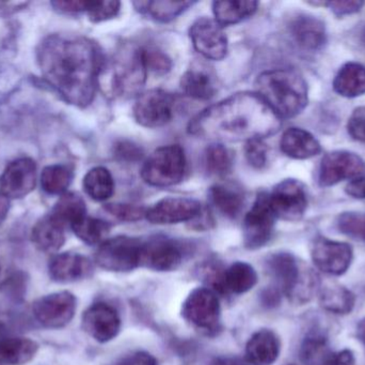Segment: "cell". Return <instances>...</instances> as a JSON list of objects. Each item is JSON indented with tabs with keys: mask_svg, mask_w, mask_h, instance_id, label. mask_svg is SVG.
Segmentation results:
<instances>
[{
	"mask_svg": "<svg viewBox=\"0 0 365 365\" xmlns=\"http://www.w3.org/2000/svg\"><path fill=\"white\" fill-rule=\"evenodd\" d=\"M49 276L58 283H73L89 278L93 272L91 261L77 253H62L49 261Z\"/></svg>",
	"mask_w": 365,
	"mask_h": 365,
	"instance_id": "cell-21",
	"label": "cell"
},
{
	"mask_svg": "<svg viewBox=\"0 0 365 365\" xmlns=\"http://www.w3.org/2000/svg\"><path fill=\"white\" fill-rule=\"evenodd\" d=\"M269 204L277 219L300 220L308 208L306 186L299 180H282L269 193Z\"/></svg>",
	"mask_w": 365,
	"mask_h": 365,
	"instance_id": "cell-11",
	"label": "cell"
},
{
	"mask_svg": "<svg viewBox=\"0 0 365 365\" xmlns=\"http://www.w3.org/2000/svg\"><path fill=\"white\" fill-rule=\"evenodd\" d=\"M255 86L257 94L280 119L296 117L308 105L307 81L291 69L264 71L257 76Z\"/></svg>",
	"mask_w": 365,
	"mask_h": 365,
	"instance_id": "cell-3",
	"label": "cell"
},
{
	"mask_svg": "<svg viewBox=\"0 0 365 365\" xmlns=\"http://www.w3.org/2000/svg\"><path fill=\"white\" fill-rule=\"evenodd\" d=\"M208 196L212 206L227 218H237L244 207V191L240 186L232 182L214 184L210 189Z\"/></svg>",
	"mask_w": 365,
	"mask_h": 365,
	"instance_id": "cell-24",
	"label": "cell"
},
{
	"mask_svg": "<svg viewBox=\"0 0 365 365\" xmlns=\"http://www.w3.org/2000/svg\"><path fill=\"white\" fill-rule=\"evenodd\" d=\"M329 354L327 339L323 334H310L300 347V359L306 365H322Z\"/></svg>",
	"mask_w": 365,
	"mask_h": 365,
	"instance_id": "cell-38",
	"label": "cell"
},
{
	"mask_svg": "<svg viewBox=\"0 0 365 365\" xmlns=\"http://www.w3.org/2000/svg\"><path fill=\"white\" fill-rule=\"evenodd\" d=\"M287 27L294 42L300 49L310 51H319L327 43L325 24L313 15L298 13L291 17Z\"/></svg>",
	"mask_w": 365,
	"mask_h": 365,
	"instance_id": "cell-20",
	"label": "cell"
},
{
	"mask_svg": "<svg viewBox=\"0 0 365 365\" xmlns=\"http://www.w3.org/2000/svg\"><path fill=\"white\" fill-rule=\"evenodd\" d=\"M36 182V165L29 158L12 161L0 176V192L8 199H21L29 194Z\"/></svg>",
	"mask_w": 365,
	"mask_h": 365,
	"instance_id": "cell-19",
	"label": "cell"
},
{
	"mask_svg": "<svg viewBox=\"0 0 365 365\" xmlns=\"http://www.w3.org/2000/svg\"><path fill=\"white\" fill-rule=\"evenodd\" d=\"M244 152L247 162L253 169H262L265 167L268 159V148L263 139H255L246 141Z\"/></svg>",
	"mask_w": 365,
	"mask_h": 365,
	"instance_id": "cell-42",
	"label": "cell"
},
{
	"mask_svg": "<svg viewBox=\"0 0 365 365\" xmlns=\"http://www.w3.org/2000/svg\"><path fill=\"white\" fill-rule=\"evenodd\" d=\"M347 194L357 199H365V177H358L347 184Z\"/></svg>",
	"mask_w": 365,
	"mask_h": 365,
	"instance_id": "cell-50",
	"label": "cell"
},
{
	"mask_svg": "<svg viewBox=\"0 0 365 365\" xmlns=\"http://www.w3.org/2000/svg\"><path fill=\"white\" fill-rule=\"evenodd\" d=\"M259 2L250 0H232V1L212 2V12L215 19L225 26L234 25L257 12Z\"/></svg>",
	"mask_w": 365,
	"mask_h": 365,
	"instance_id": "cell-28",
	"label": "cell"
},
{
	"mask_svg": "<svg viewBox=\"0 0 365 365\" xmlns=\"http://www.w3.org/2000/svg\"><path fill=\"white\" fill-rule=\"evenodd\" d=\"M184 249L177 240L155 236L143 241L140 266L158 272L175 271L182 265Z\"/></svg>",
	"mask_w": 365,
	"mask_h": 365,
	"instance_id": "cell-13",
	"label": "cell"
},
{
	"mask_svg": "<svg viewBox=\"0 0 365 365\" xmlns=\"http://www.w3.org/2000/svg\"><path fill=\"white\" fill-rule=\"evenodd\" d=\"M276 216L269 204V193L257 195L242 222V240L249 250L266 246L274 235Z\"/></svg>",
	"mask_w": 365,
	"mask_h": 365,
	"instance_id": "cell-9",
	"label": "cell"
},
{
	"mask_svg": "<svg viewBox=\"0 0 365 365\" xmlns=\"http://www.w3.org/2000/svg\"><path fill=\"white\" fill-rule=\"evenodd\" d=\"M281 151L296 160H306L321 154L319 141L308 131L289 128L283 133L280 141Z\"/></svg>",
	"mask_w": 365,
	"mask_h": 365,
	"instance_id": "cell-23",
	"label": "cell"
},
{
	"mask_svg": "<svg viewBox=\"0 0 365 365\" xmlns=\"http://www.w3.org/2000/svg\"><path fill=\"white\" fill-rule=\"evenodd\" d=\"M76 308L77 300L72 293L59 291L36 300L32 306V312L43 327L60 329L72 321Z\"/></svg>",
	"mask_w": 365,
	"mask_h": 365,
	"instance_id": "cell-12",
	"label": "cell"
},
{
	"mask_svg": "<svg viewBox=\"0 0 365 365\" xmlns=\"http://www.w3.org/2000/svg\"><path fill=\"white\" fill-rule=\"evenodd\" d=\"M115 154L121 161H136L143 156V150L130 141H120L115 145Z\"/></svg>",
	"mask_w": 365,
	"mask_h": 365,
	"instance_id": "cell-46",
	"label": "cell"
},
{
	"mask_svg": "<svg viewBox=\"0 0 365 365\" xmlns=\"http://www.w3.org/2000/svg\"><path fill=\"white\" fill-rule=\"evenodd\" d=\"M365 173V162L358 154L345 150L329 152L319 166V182L323 188L336 186L347 179H356Z\"/></svg>",
	"mask_w": 365,
	"mask_h": 365,
	"instance_id": "cell-14",
	"label": "cell"
},
{
	"mask_svg": "<svg viewBox=\"0 0 365 365\" xmlns=\"http://www.w3.org/2000/svg\"><path fill=\"white\" fill-rule=\"evenodd\" d=\"M208 365H247L242 364V361L237 359H232V358H218L215 359L214 361L210 362Z\"/></svg>",
	"mask_w": 365,
	"mask_h": 365,
	"instance_id": "cell-53",
	"label": "cell"
},
{
	"mask_svg": "<svg viewBox=\"0 0 365 365\" xmlns=\"http://www.w3.org/2000/svg\"><path fill=\"white\" fill-rule=\"evenodd\" d=\"M257 283V274L252 266L245 261L232 264L225 271V294L248 293Z\"/></svg>",
	"mask_w": 365,
	"mask_h": 365,
	"instance_id": "cell-30",
	"label": "cell"
},
{
	"mask_svg": "<svg viewBox=\"0 0 365 365\" xmlns=\"http://www.w3.org/2000/svg\"><path fill=\"white\" fill-rule=\"evenodd\" d=\"M334 89L345 98H357L365 94V66L358 62H347L334 77Z\"/></svg>",
	"mask_w": 365,
	"mask_h": 365,
	"instance_id": "cell-27",
	"label": "cell"
},
{
	"mask_svg": "<svg viewBox=\"0 0 365 365\" xmlns=\"http://www.w3.org/2000/svg\"><path fill=\"white\" fill-rule=\"evenodd\" d=\"M71 229L75 235L89 246L102 244L106 241L107 236L110 233V225L100 219L86 216Z\"/></svg>",
	"mask_w": 365,
	"mask_h": 365,
	"instance_id": "cell-35",
	"label": "cell"
},
{
	"mask_svg": "<svg viewBox=\"0 0 365 365\" xmlns=\"http://www.w3.org/2000/svg\"><path fill=\"white\" fill-rule=\"evenodd\" d=\"M63 225L49 216L41 219L32 229L31 240L36 249L45 253H55L66 241Z\"/></svg>",
	"mask_w": 365,
	"mask_h": 365,
	"instance_id": "cell-26",
	"label": "cell"
},
{
	"mask_svg": "<svg viewBox=\"0 0 365 365\" xmlns=\"http://www.w3.org/2000/svg\"><path fill=\"white\" fill-rule=\"evenodd\" d=\"M141 58L148 73L165 75L173 69V60L162 49L155 46L140 47Z\"/></svg>",
	"mask_w": 365,
	"mask_h": 365,
	"instance_id": "cell-39",
	"label": "cell"
},
{
	"mask_svg": "<svg viewBox=\"0 0 365 365\" xmlns=\"http://www.w3.org/2000/svg\"><path fill=\"white\" fill-rule=\"evenodd\" d=\"M90 2L81 1V0H68V1H55L53 6L58 10L66 13H79L86 11L87 12L89 9Z\"/></svg>",
	"mask_w": 365,
	"mask_h": 365,
	"instance_id": "cell-49",
	"label": "cell"
},
{
	"mask_svg": "<svg viewBox=\"0 0 365 365\" xmlns=\"http://www.w3.org/2000/svg\"><path fill=\"white\" fill-rule=\"evenodd\" d=\"M336 226L343 235L365 242L364 212L349 211L340 214L336 220Z\"/></svg>",
	"mask_w": 365,
	"mask_h": 365,
	"instance_id": "cell-40",
	"label": "cell"
},
{
	"mask_svg": "<svg viewBox=\"0 0 365 365\" xmlns=\"http://www.w3.org/2000/svg\"><path fill=\"white\" fill-rule=\"evenodd\" d=\"M10 209V199L0 192V224L6 220Z\"/></svg>",
	"mask_w": 365,
	"mask_h": 365,
	"instance_id": "cell-52",
	"label": "cell"
},
{
	"mask_svg": "<svg viewBox=\"0 0 365 365\" xmlns=\"http://www.w3.org/2000/svg\"><path fill=\"white\" fill-rule=\"evenodd\" d=\"M175 105L177 99L173 94L163 89H152L137 96L133 114L140 126L162 128L175 117Z\"/></svg>",
	"mask_w": 365,
	"mask_h": 365,
	"instance_id": "cell-10",
	"label": "cell"
},
{
	"mask_svg": "<svg viewBox=\"0 0 365 365\" xmlns=\"http://www.w3.org/2000/svg\"><path fill=\"white\" fill-rule=\"evenodd\" d=\"M313 263L317 269L330 276H342L351 267L353 248L344 242L319 237L312 246Z\"/></svg>",
	"mask_w": 365,
	"mask_h": 365,
	"instance_id": "cell-16",
	"label": "cell"
},
{
	"mask_svg": "<svg viewBox=\"0 0 365 365\" xmlns=\"http://www.w3.org/2000/svg\"><path fill=\"white\" fill-rule=\"evenodd\" d=\"M356 360L353 351L349 349L330 353L322 365H355Z\"/></svg>",
	"mask_w": 365,
	"mask_h": 365,
	"instance_id": "cell-48",
	"label": "cell"
},
{
	"mask_svg": "<svg viewBox=\"0 0 365 365\" xmlns=\"http://www.w3.org/2000/svg\"><path fill=\"white\" fill-rule=\"evenodd\" d=\"M266 270L274 281V287L293 304H306L317 291V274L291 253L270 255L266 261Z\"/></svg>",
	"mask_w": 365,
	"mask_h": 365,
	"instance_id": "cell-4",
	"label": "cell"
},
{
	"mask_svg": "<svg viewBox=\"0 0 365 365\" xmlns=\"http://www.w3.org/2000/svg\"><path fill=\"white\" fill-rule=\"evenodd\" d=\"M51 216L64 227H72L87 216V208L79 195L64 193L53 207Z\"/></svg>",
	"mask_w": 365,
	"mask_h": 365,
	"instance_id": "cell-33",
	"label": "cell"
},
{
	"mask_svg": "<svg viewBox=\"0 0 365 365\" xmlns=\"http://www.w3.org/2000/svg\"><path fill=\"white\" fill-rule=\"evenodd\" d=\"M121 8L120 1H91L87 13L90 21L93 23L108 21L117 16Z\"/></svg>",
	"mask_w": 365,
	"mask_h": 365,
	"instance_id": "cell-43",
	"label": "cell"
},
{
	"mask_svg": "<svg viewBox=\"0 0 365 365\" xmlns=\"http://www.w3.org/2000/svg\"><path fill=\"white\" fill-rule=\"evenodd\" d=\"M189 36L195 51L206 59L222 60L227 56V36L216 19L200 17L191 25Z\"/></svg>",
	"mask_w": 365,
	"mask_h": 365,
	"instance_id": "cell-15",
	"label": "cell"
},
{
	"mask_svg": "<svg viewBox=\"0 0 365 365\" xmlns=\"http://www.w3.org/2000/svg\"><path fill=\"white\" fill-rule=\"evenodd\" d=\"M201 204L189 197H166L147 210L145 219L152 224L170 225L195 220L201 214Z\"/></svg>",
	"mask_w": 365,
	"mask_h": 365,
	"instance_id": "cell-17",
	"label": "cell"
},
{
	"mask_svg": "<svg viewBox=\"0 0 365 365\" xmlns=\"http://www.w3.org/2000/svg\"><path fill=\"white\" fill-rule=\"evenodd\" d=\"M38 62L45 81L64 101L78 107L91 104L105 66L104 54L94 41L51 34L38 47Z\"/></svg>",
	"mask_w": 365,
	"mask_h": 365,
	"instance_id": "cell-1",
	"label": "cell"
},
{
	"mask_svg": "<svg viewBox=\"0 0 365 365\" xmlns=\"http://www.w3.org/2000/svg\"><path fill=\"white\" fill-rule=\"evenodd\" d=\"M105 210L121 222H137L145 218L148 209L132 204L115 203L107 204Z\"/></svg>",
	"mask_w": 365,
	"mask_h": 365,
	"instance_id": "cell-41",
	"label": "cell"
},
{
	"mask_svg": "<svg viewBox=\"0 0 365 365\" xmlns=\"http://www.w3.org/2000/svg\"><path fill=\"white\" fill-rule=\"evenodd\" d=\"M281 295L282 294L276 287H268L262 294V302H263L264 306H268V308H274V306H278L279 302H280Z\"/></svg>",
	"mask_w": 365,
	"mask_h": 365,
	"instance_id": "cell-51",
	"label": "cell"
},
{
	"mask_svg": "<svg viewBox=\"0 0 365 365\" xmlns=\"http://www.w3.org/2000/svg\"><path fill=\"white\" fill-rule=\"evenodd\" d=\"M182 317L206 336L218 334L221 306L218 296L208 287H197L187 296L182 306Z\"/></svg>",
	"mask_w": 365,
	"mask_h": 365,
	"instance_id": "cell-7",
	"label": "cell"
},
{
	"mask_svg": "<svg viewBox=\"0 0 365 365\" xmlns=\"http://www.w3.org/2000/svg\"><path fill=\"white\" fill-rule=\"evenodd\" d=\"M206 171L210 175L223 177L231 171L234 163V154L223 144L215 143L208 146L204 156Z\"/></svg>",
	"mask_w": 365,
	"mask_h": 365,
	"instance_id": "cell-36",
	"label": "cell"
},
{
	"mask_svg": "<svg viewBox=\"0 0 365 365\" xmlns=\"http://www.w3.org/2000/svg\"><path fill=\"white\" fill-rule=\"evenodd\" d=\"M280 339L272 330L255 332L246 345V358L252 365H272L280 355Z\"/></svg>",
	"mask_w": 365,
	"mask_h": 365,
	"instance_id": "cell-22",
	"label": "cell"
},
{
	"mask_svg": "<svg viewBox=\"0 0 365 365\" xmlns=\"http://www.w3.org/2000/svg\"><path fill=\"white\" fill-rule=\"evenodd\" d=\"M38 344L29 339L0 340V365H23L34 359Z\"/></svg>",
	"mask_w": 365,
	"mask_h": 365,
	"instance_id": "cell-29",
	"label": "cell"
},
{
	"mask_svg": "<svg viewBox=\"0 0 365 365\" xmlns=\"http://www.w3.org/2000/svg\"><path fill=\"white\" fill-rule=\"evenodd\" d=\"M72 179V171L66 165H49L43 169L41 184L47 194L63 195Z\"/></svg>",
	"mask_w": 365,
	"mask_h": 365,
	"instance_id": "cell-37",
	"label": "cell"
},
{
	"mask_svg": "<svg viewBox=\"0 0 365 365\" xmlns=\"http://www.w3.org/2000/svg\"><path fill=\"white\" fill-rule=\"evenodd\" d=\"M364 4V1H357V0L327 2L328 8L336 16H344V15H351L354 14V13L359 12Z\"/></svg>",
	"mask_w": 365,
	"mask_h": 365,
	"instance_id": "cell-45",
	"label": "cell"
},
{
	"mask_svg": "<svg viewBox=\"0 0 365 365\" xmlns=\"http://www.w3.org/2000/svg\"><path fill=\"white\" fill-rule=\"evenodd\" d=\"M360 42L365 46V26L362 28L361 32H360Z\"/></svg>",
	"mask_w": 365,
	"mask_h": 365,
	"instance_id": "cell-55",
	"label": "cell"
},
{
	"mask_svg": "<svg viewBox=\"0 0 365 365\" xmlns=\"http://www.w3.org/2000/svg\"><path fill=\"white\" fill-rule=\"evenodd\" d=\"M115 365H158V360L147 351H136L126 356Z\"/></svg>",
	"mask_w": 365,
	"mask_h": 365,
	"instance_id": "cell-47",
	"label": "cell"
},
{
	"mask_svg": "<svg viewBox=\"0 0 365 365\" xmlns=\"http://www.w3.org/2000/svg\"><path fill=\"white\" fill-rule=\"evenodd\" d=\"M347 131L354 139L365 143V106L358 107L353 111L347 124Z\"/></svg>",
	"mask_w": 365,
	"mask_h": 365,
	"instance_id": "cell-44",
	"label": "cell"
},
{
	"mask_svg": "<svg viewBox=\"0 0 365 365\" xmlns=\"http://www.w3.org/2000/svg\"><path fill=\"white\" fill-rule=\"evenodd\" d=\"M357 334L358 338H359V340L361 341L362 344L365 347V319H362L359 325H358Z\"/></svg>",
	"mask_w": 365,
	"mask_h": 365,
	"instance_id": "cell-54",
	"label": "cell"
},
{
	"mask_svg": "<svg viewBox=\"0 0 365 365\" xmlns=\"http://www.w3.org/2000/svg\"><path fill=\"white\" fill-rule=\"evenodd\" d=\"M355 302V295L349 289L338 284L324 287L319 296L322 308L334 314H349L353 311Z\"/></svg>",
	"mask_w": 365,
	"mask_h": 365,
	"instance_id": "cell-32",
	"label": "cell"
},
{
	"mask_svg": "<svg viewBox=\"0 0 365 365\" xmlns=\"http://www.w3.org/2000/svg\"><path fill=\"white\" fill-rule=\"evenodd\" d=\"M121 317L110 304L98 302L83 315V328L98 343H107L117 338L121 330Z\"/></svg>",
	"mask_w": 365,
	"mask_h": 365,
	"instance_id": "cell-18",
	"label": "cell"
},
{
	"mask_svg": "<svg viewBox=\"0 0 365 365\" xmlns=\"http://www.w3.org/2000/svg\"><path fill=\"white\" fill-rule=\"evenodd\" d=\"M143 241L128 236L107 239L98 246L96 263L111 272H130L140 267Z\"/></svg>",
	"mask_w": 365,
	"mask_h": 365,
	"instance_id": "cell-8",
	"label": "cell"
},
{
	"mask_svg": "<svg viewBox=\"0 0 365 365\" xmlns=\"http://www.w3.org/2000/svg\"><path fill=\"white\" fill-rule=\"evenodd\" d=\"M186 169L184 149L180 145H168L158 148L149 156L140 175L150 186L168 188L182 181Z\"/></svg>",
	"mask_w": 365,
	"mask_h": 365,
	"instance_id": "cell-6",
	"label": "cell"
},
{
	"mask_svg": "<svg viewBox=\"0 0 365 365\" xmlns=\"http://www.w3.org/2000/svg\"><path fill=\"white\" fill-rule=\"evenodd\" d=\"M108 69L109 90L113 96L132 98L140 94L148 76L140 47L123 49L115 55Z\"/></svg>",
	"mask_w": 365,
	"mask_h": 365,
	"instance_id": "cell-5",
	"label": "cell"
},
{
	"mask_svg": "<svg viewBox=\"0 0 365 365\" xmlns=\"http://www.w3.org/2000/svg\"><path fill=\"white\" fill-rule=\"evenodd\" d=\"M281 119L257 94L240 92L207 107L188 124L195 136L223 141H246L274 134Z\"/></svg>",
	"mask_w": 365,
	"mask_h": 365,
	"instance_id": "cell-2",
	"label": "cell"
},
{
	"mask_svg": "<svg viewBox=\"0 0 365 365\" xmlns=\"http://www.w3.org/2000/svg\"><path fill=\"white\" fill-rule=\"evenodd\" d=\"M83 189L93 201H105L115 193V180L106 167L90 169L83 178Z\"/></svg>",
	"mask_w": 365,
	"mask_h": 365,
	"instance_id": "cell-31",
	"label": "cell"
},
{
	"mask_svg": "<svg viewBox=\"0 0 365 365\" xmlns=\"http://www.w3.org/2000/svg\"><path fill=\"white\" fill-rule=\"evenodd\" d=\"M181 87L184 94L195 100L206 101L216 94L214 75L203 66H192L182 75Z\"/></svg>",
	"mask_w": 365,
	"mask_h": 365,
	"instance_id": "cell-25",
	"label": "cell"
},
{
	"mask_svg": "<svg viewBox=\"0 0 365 365\" xmlns=\"http://www.w3.org/2000/svg\"><path fill=\"white\" fill-rule=\"evenodd\" d=\"M133 4L141 14L148 15L155 21L167 23L177 19L189 6H192L193 2L158 0V1H135Z\"/></svg>",
	"mask_w": 365,
	"mask_h": 365,
	"instance_id": "cell-34",
	"label": "cell"
}]
</instances>
